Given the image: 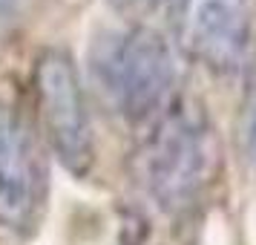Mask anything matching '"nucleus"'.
I'll list each match as a JSON object with an SVG mask.
<instances>
[{"label":"nucleus","mask_w":256,"mask_h":245,"mask_svg":"<svg viewBox=\"0 0 256 245\" xmlns=\"http://www.w3.org/2000/svg\"><path fill=\"white\" fill-rule=\"evenodd\" d=\"M49 170L40 141L9 101L0 98V225L29 236L46 213Z\"/></svg>","instance_id":"4"},{"label":"nucleus","mask_w":256,"mask_h":245,"mask_svg":"<svg viewBox=\"0 0 256 245\" xmlns=\"http://www.w3.org/2000/svg\"><path fill=\"white\" fill-rule=\"evenodd\" d=\"M219 147L210 124L190 107H173L138 153L141 182L164 210L193 208L213 182Z\"/></svg>","instance_id":"2"},{"label":"nucleus","mask_w":256,"mask_h":245,"mask_svg":"<svg viewBox=\"0 0 256 245\" xmlns=\"http://www.w3.org/2000/svg\"><path fill=\"white\" fill-rule=\"evenodd\" d=\"M32 84L44 136L60 164L75 176H84L95 159V141L81 78L72 58L60 49H44L35 61Z\"/></svg>","instance_id":"3"},{"label":"nucleus","mask_w":256,"mask_h":245,"mask_svg":"<svg viewBox=\"0 0 256 245\" xmlns=\"http://www.w3.org/2000/svg\"><path fill=\"white\" fill-rule=\"evenodd\" d=\"M90 75L118 116L144 121L167 104L176 84V61L158 32L147 26H121L95 38Z\"/></svg>","instance_id":"1"},{"label":"nucleus","mask_w":256,"mask_h":245,"mask_svg":"<svg viewBox=\"0 0 256 245\" xmlns=\"http://www.w3.org/2000/svg\"><path fill=\"white\" fill-rule=\"evenodd\" d=\"M121 9H158L167 3H178V0H116Z\"/></svg>","instance_id":"7"},{"label":"nucleus","mask_w":256,"mask_h":245,"mask_svg":"<svg viewBox=\"0 0 256 245\" xmlns=\"http://www.w3.org/2000/svg\"><path fill=\"white\" fill-rule=\"evenodd\" d=\"M239 139H242L244 159L256 173V87L248 93L242 104V118H239Z\"/></svg>","instance_id":"6"},{"label":"nucleus","mask_w":256,"mask_h":245,"mask_svg":"<svg viewBox=\"0 0 256 245\" xmlns=\"http://www.w3.org/2000/svg\"><path fill=\"white\" fill-rule=\"evenodd\" d=\"M182 47L210 70L242 67L250 49V12L244 0H184Z\"/></svg>","instance_id":"5"}]
</instances>
